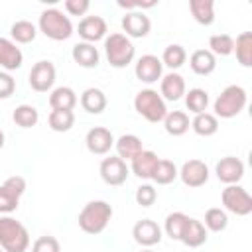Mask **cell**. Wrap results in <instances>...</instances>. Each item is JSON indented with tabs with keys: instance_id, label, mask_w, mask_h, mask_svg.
<instances>
[{
	"instance_id": "e0dca14e",
	"label": "cell",
	"mask_w": 252,
	"mask_h": 252,
	"mask_svg": "<svg viewBox=\"0 0 252 252\" xmlns=\"http://www.w3.org/2000/svg\"><path fill=\"white\" fill-rule=\"evenodd\" d=\"M24 63L22 49L8 37H0V67L6 71H16Z\"/></svg>"
},
{
	"instance_id": "9a60e30c",
	"label": "cell",
	"mask_w": 252,
	"mask_h": 252,
	"mask_svg": "<svg viewBox=\"0 0 252 252\" xmlns=\"http://www.w3.org/2000/svg\"><path fill=\"white\" fill-rule=\"evenodd\" d=\"M152 22L144 12H128L122 18V30L126 32V37H146L150 33Z\"/></svg>"
},
{
	"instance_id": "5b68a950",
	"label": "cell",
	"mask_w": 252,
	"mask_h": 252,
	"mask_svg": "<svg viewBox=\"0 0 252 252\" xmlns=\"http://www.w3.org/2000/svg\"><path fill=\"white\" fill-rule=\"evenodd\" d=\"M104 53L112 67L122 69L132 63L136 49H134L130 37H126L124 33H110L108 37H104Z\"/></svg>"
},
{
	"instance_id": "d4e9b609",
	"label": "cell",
	"mask_w": 252,
	"mask_h": 252,
	"mask_svg": "<svg viewBox=\"0 0 252 252\" xmlns=\"http://www.w3.org/2000/svg\"><path fill=\"white\" fill-rule=\"evenodd\" d=\"M108 100H106V94L100 91V89H87L83 94H81V106L89 112V114H100L104 108H106Z\"/></svg>"
},
{
	"instance_id": "f35d334b",
	"label": "cell",
	"mask_w": 252,
	"mask_h": 252,
	"mask_svg": "<svg viewBox=\"0 0 252 252\" xmlns=\"http://www.w3.org/2000/svg\"><path fill=\"white\" fill-rule=\"evenodd\" d=\"M18 203H20V195L16 191H12L8 185H0V213L2 215H8V213H14L18 209Z\"/></svg>"
},
{
	"instance_id": "7bdbcfd3",
	"label": "cell",
	"mask_w": 252,
	"mask_h": 252,
	"mask_svg": "<svg viewBox=\"0 0 252 252\" xmlns=\"http://www.w3.org/2000/svg\"><path fill=\"white\" fill-rule=\"evenodd\" d=\"M63 6L71 16H83L91 8V2L89 0H65Z\"/></svg>"
},
{
	"instance_id": "ffe728a7",
	"label": "cell",
	"mask_w": 252,
	"mask_h": 252,
	"mask_svg": "<svg viewBox=\"0 0 252 252\" xmlns=\"http://www.w3.org/2000/svg\"><path fill=\"white\" fill-rule=\"evenodd\" d=\"M71 55H73L75 63L81 65V67H85V69H93V67H96L98 61H100V55H98V49L94 47V43H87V41L77 43V45L73 47Z\"/></svg>"
},
{
	"instance_id": "e575fe53",
	"label": "cell",
	"mask_w": 252,
	"mask_h": 252,
	"mask_svg": "<svg viewBox=\"0 0 252 252\" xmlns=\"http://www.w3.org/2000/svg\"><path fill=\"white\" fill-rule=\"evenodd\" d=\"M209 51L217 57V55H230L234 51V37L228 33H215L209 37Z\"/></svg>"
},
{
	"instance_id": "d590c367",
	"label": "cell",
	"mask_w": 252,
	"mask_h": 252,
	"mask_svg": "<svg viewBox=\"0 0 252 252\" xmlns=\"http://www.w3.org/2000/svg\"><path fill=\"white\" fill-rule=\"evenodd\" d=\"M187 61V51L183 49V45H177V43H171L163 49V55H161V65H167L169 69H179L183 63Z\"/></svg>"
},
{
	"instance_id": "5bb4252c",
	"label": "cell",
	"mask_w": 252,
	"mask_h": 252,
	"mask_svg": "<svg viewBox=\"0 0 252 252\" xmlns=\"http://www.w3.org/2000/svg\"><path fill=\"white\" fill-rule=\"evenodd\" d=\"M132 236L142 246H154V244H159V240H161V228H159V224L156 220L142 219V220H138L134 224Z\"/></svg>"
},
{
	"instance_id": "44dd1931",
	"label": "cell",
	"mask_w": 252,
	"mask_h": 252,
	"mask_svg": "<svg viewBox=\"0 0 252 252\" xmlns=\"http://www.w3.org/2000/svg\"><path fill=\"white\" fill-rule=\"evenodd\" d=\"M179 242H183V244L189 246V248H197V246L205 244V242H207V228H205V224H203L201 220L189 217L187 226H185V230H183Z\"/></svg>"
},
{
	"instance_id": "83f0119b",
	"label": "cell",
	"mask_w": 252,
	"mask_h": 252,
	"mask_svg": "<svg viewBox=\"0 0 252 252\" xmlns=\"http://www.w3.org/2000/svg\"><path fill=\"white\" fill-rule=\"evenodd\" d=\"M163 126H165V132L169 136H183L191 122H189V116L181 110H173V112H167L165 118H163Z\"/></svg>"
},
{
	"instance_id": "4fadbf2b",
	"label": "cell",
	"mask_w": 252,
	"mask_h": 252,
	"mask_svg": "<svg viewBox=\"0 0 252 252\" xmlns=\"http://www.w3.org/2000/svg\"><path fill=\"white\" fill-rule=\"evenodd\" d=\"M161 71H163L161 59H159L158 55H152V53L142 55V57L138 59V63H136V69H134L138 81L148 83V85H152V83H156L158 79H161Z\"/></svg>"
},
{
	"instance_id": "b9f144b4",
	"label": "cell",
	"mask_w": 252,
	"mask_h": 252,
	"mask_svg": "<svg viewBox=\"0 0 252 252\" xmlns=\"http://www.w3.org/2000/svg\"><path fill=\"white\" fill-rule=\"evenodd\" d=\"M16 91V81L10 73L0 71V98H10Z\"/></svg>"
},
{
	"instance_id": "2e32d148",
	"label": "cell",
	"mask_w": 252,
	"mask_h": 252,
	"mask_svg": "<svg viewBox=\"0 0 252 252\" xmlns=\"http://www.w3.org/2000/svg\"><path fill=\"white\" fill-rule=\"evenodd\" d=\"M106 22L100 16H85L79 22V35L87 43H94L102 37H106Z\"/></svg>"
},
{
	"instance_id": "7c38bea8",
	"label": "cell",
	"mask_w": 252,
	"mask_h": 252,
	"mask_svg": "<svg viewBox=\"0 0 252 252\" xmlns=\"http://www.w3.org/2000/svg\"><path fill=\"white\" fill-rule=\"evenodd\" d=\"M217 177L226 183V185H236L242 177H244V163L242 159L234 158V156H226V158H220L217 161Z\"/></svg>"
},
{
	"instance_id": "ac0fdd59",
	"label": "cell",
	"mask_w": 252,
	"mask_h": 252,
	"mask_svg": "<svg viewBox=\"0 0 252 252\" xmlns=\"http://www.w3.org/2000/svg\"><path fill=\"white\" fill-rule=\"evenodd\" d=\"M159 158L152 150H142L134 159H132V173L140 179H152V173L158 165Z\"/></svg>"
},
{
	"instance_id": "ab89813d",
	"label": "cell",
	"mask_w": 252,
	"mask_h": 252,
	"mask_svg": "<svg viewBox=\"0 0 252 252\" xmlns=\"http://www.w3.org/2000/svg\"><path fill=\"white\" fill-rule=\"evenodd\" d=\"M156 199H158V193H156V189L152 185L144 183V185H140L136 189V203L140 207H152L156 203Z\"/></svg>"
},
{
	"instance_id": "8fae6325",
	"label": "cell",
	"mask_w": 252,
	"mask_h": 252,
	"mask_svg": "<svg viewBox=\"0 0 252 252\" xmlns=\"http://www.w3.org/2000/svg\"><path fill=\"white\" fill-rule=\"evenodd\" d=\"M177 175L187 187H203L209 181V167L201 159H189L181 165Z\"/></svg>"
},
{
	"instance_id": "f1b7e54d",
	"label": "cell",
	"mask_w": 252,
	"mask_h": 252,
	"mask_svg": "<svg viewBox=\"0 0 252 252\" xmlns=\"http://www.w3.org/2000/svg\"><path fill=\"white\" fill-rule=\"evenodd\" d=\"M234 53L242 67H252V33L242 32L234 39Z\"/></svg>"
},
{
	"instance_id": "1f68e13d",
	"label": "cell",
	"mask_w": 252,
	"mask_h": 252,
	"mask_svg": "<svg viewBox=\"0 0 252 252\" xmlns=\"http://www.w3.org/2000/svg\"><path fill=\"white\" fill-rule=\"evenodd\" d=\"M185 106L193 114H201L209 106V93L205 89H191L185 93Z\"/></svg>"
},
{
	"instance_id": "ee69618b",
	"label": "cell",
	"mask_w": 252,
	"mask_h": 252,
	"mask_svg": "<svg viewBox=\"0 0 252 252\" xmlns=\"http://www.w3.org/2000/svg\"><path fill=\"white\" fill-rule=\"evenodd\" d=\"M2 148H4V132L0 130V150H2Z\"/></svg>"
},
{
	"instance_id": "484cf974",
	"label": "cell",
	"mask_w": 252,
	"mask_h": 252,
	"mask_svg": "<svg viewBox=\"0 0 252 252\" xmlns=\"http://www.w3.org/2000/svg\"><path fill=\"white\" fill-rule=\"evenodd\" d=\"M191 16L201 26H211L215 22V2L213 0H191L189 2Z\"/></svg>"
},
{
	"instance_id": "7402d4cb",
	"label": "cell",
	"mask_w": 252,
	"mask_h": 252,
	"mask_svg": "<svg viewBox=\"0 0 252 252\" xmlns=\"http://www.w3.org/2000/svg\"><path fill=\"white\" fill-rule=\"evenodd\" d=\"M189 65L193 69V73L197 75H211L217 69V57L209 51V49H197L191 53L189 57Z\"/></svg>"
},
{
	"instance_id": "8d00e7d4",
	"label": "cell",
	"mask_w": 252,
	"mask_h": 252,
	"mask_svg": "<svg viewBox=\"0 0 252 252\" xmlns=\"http://www.w3.org/2000/svg\"><path fill=\"white\" fill-rule=\"evenodd\" d=\"M175 177H177V167L169 159H159L152 173V179L158 185H169L171 181H175Z\"/></svg>"
},
{
	"instance_id": "277c9868",
	"label": "cell",
	"mask_w": 252,
	"mask_h": 252,
	"mask_svg": "<svg viewBox=\"0 0 252 252\" xmlns=\"http://www.w3.org/2000/svg\"><path fill=\"white\" fill-rule=\"evenodd\" d=\"M248 94L240 85H228L215 100V116L217 118H234L246 106Z\"/></svg>"
},
{
	"instance_id": "836d02e7",
	"label": "cell",
	"mask_w": 252,
	"mask_h": 252,
	"mask_svg": "<svg viewBox=\"0 0 252 252\" xmlns=\"http://www.w3.org/2000/svg\"><path fill=\"white\" fill-rule=\"evenodd\" d=\"M47 122L53 132H69L75 124V114L73 110H51Z\"/></svg>"
},
{
	"instance_id": "60d3db41",
	"label": "cell",
	"mask_w": 252,
	"mask_h": 252,
	"mask_svg": "<svg viewBox=\"0 0 252 252\" xmlns=\"http://www.w3.org/2000/svg\"><path fill=\"white\" fill-rule=\"evenodd\" d=\"M32 252H61V246H59V240L55 236H39L33 246H32Z\"/></svg>"
},
{
	"instance_id": "d6a6232c",
	"label": "cell",
	"mask_w": 252,
	"mask_h": 252,
	"mask_svg": "<svg viewBox=\"0 0 252 252\" xmlns=\"http://www.w3.org/2000/svg\"><path fill=\"white\" fill-rule=\"evenodd\" d=\"M12 120H14L20 128H32V126L37 124L39 112H37V108L32 106V104H20V106H16V110H14V114H12Z\"/></svg>"
},
{
	"instance_id": "cb8c5ba5",
	"label": "cell",
	"mask_w": 252,
	"mask_h": 252,
	"mask_svg": "<svg viewBox=\"0 0 252 252\" xmlns=\"http://www.w3.org/2000/svg\"><path fill=\"white\" fill-rule=\"evenodd\" d=\"M77 104V94L71 87H57L49 94L51 110H73Z\"/></svg>"
},
{
	"instance_id": "30bf717a",
	"label": "cell",
	"mask_w": 252,
	"mask_h": 252,
	"mask_svg": "<svg viewBox=\"0 0 252 252\" xmlns=\"http://www.w3.org/2000/svg\"><path fill=\"white\" fill-rule=\"evenodd\" d=\"M85 144H87V150L94 156H104L110 152V148L114 146V136L108 128L104 126H94L87 132L85 136Z\"/></svg>"
},
{
	"instance_id": "603a6c76",
	"label": "cell",
	"mask_w": 252,
	"mask_h": 252,
	"mask_svg": "<svg viewBox=\"0 0 252 252\" xmlns=\"http://www.w3.org/2000/svg\"><path fill=\"white\" fill-rule=\"evenodd\" d=\"M114 146H116V154H118V158L120 159H134L144 148H142V140L136 136V134H122L116 142H114Z\"/></svg>"
},
{
	"instance_id": "9c48e42d",
	"label": "cell",
	"mask_w": 252,
	"mask_h": 252,
	"mask_svg": "<svg viewBox=\"0 0 252 252\" xmlns=\"http://www.w3.org/2000/svg\"><path fill=\"white\" fill-rule=\"evenodd\" d=\"M100 177L106 185H122L128 179V165L118 156L104 158L100 161Z\"/></svg>"
},
{
	"instance_id": "6da1fadb",
	"label": "cell",
	"mask_w": 252,
	"mask_h": 252,
	"mask_svg": "<svg viewBox=\"0 0 252 252\" xmlns=\"http://www.w3.org/2000/svg\"><path fill=\"white\" fill-rule=\"evenodd\" d=\"M112 219V207L106 201H89L79 213V226L87 234H100Z\"/></svg>"
},
{
	"instance_id": "3957f363",
	"label": "cell",
	"mask_w": 252,
	"mask_h": 252,
	"mask_svg": "<svg viewBox=\"0 0 252 252\" xmlns=\"http://www.w3.org/2000/svg\"><path fill=\"white\" fill-rule=\"evenodd\" d=\"M37 26H39V32L45 37L53 39V41H65V39H69L73 35V24H71V20L61 10H57V8L43 10L39 14Z\"/></svg>"
},
{
	"instance_id": "d6986e66",
	"label": "cell",
	"mask_w": 252,
	"mask_h": 252,
	"mask_svg": "<svg viewBox=\"0 0 252 252\" xmlns=\"http://www.w3.org/2000/svg\"><path fill=\"white\" fill-rule=\"evenodd\" d=\"M161 98L165 100H179L185 94V79L179 73H167L165 77H161Z\"/></svg>"
},
{
	"instance_id": "4dcf8cb0",
	"label": "cell",
	"mask_w": 252,
	"mask_h": 252,
	"mask_svg": "<svg viewBox=\"0 0 252 252\" xmlns=\"http://www.w3.org/2000/svg\"><path fill=\"white\" fill-rule=\"evenodd\" d=\"M10 33H12V39H14L16 43H30V41L35 39L37 30H35V26H33L32 22H28V20H18V22L12 24Z\"/></svg>"
},
{
	"instance_id": "8992f818",
	"label": "cell",
	"mask_w": 252,
	"mask_h": 252,
	"mask_svg": "<svg viewBox=\"0 0 252 252\" xmlns=\"http://www.w3.org/2000/svg\"><path fill=\"white\" fill-rule=\"evenodd\" d=\"M134 108L140 116H144L148 122L158 124L163 122L167 108H165V100L161 98V94H158V91L154 89H144L136 94L134 98Z\"/></svg>"
},
{
	"instance_id": "bcb514c9",
	"label": "cell",
	"mask_w": 252,
	"mask_h": 252,
	"mask_svg": "<svg viewBox=\"0 0 252 252\" xmlns=\"http://www.w3.org/2000/svg\"><path fill=\"white\" fill-rule=\"evenodd\" d=\"M0 252H4V250H2V248H0Z\"/></svg>"
},
{
	"instance_id": "f6af8a7d",
	"label": "cell",
	"mask_w": 252,
	"mask_h": 252,
	"mask_svg": "<svg viewBox=\"0 0 252 252\" xmlns=\"http://www.w3.org/2000/svg\"><path fill=\"white\" fill-rule=\"evenodd\" d=\"M142 252H154V250H142Z\"/></svg>"
},
{
	"instance_id": "f546056e",
	"label": "cell",
	"mask_w": 252,
	"mask_h": 252,
	"mask_svg": "<svg viewBox=\"0 0 252 252\" xmlns=\"http://www.w3.org/2000/svg\"><path fill=\"white\" fill-rule=\"evenodd\" d=\"M187 220H189V217H187L185 213H181V211L169 213V215L165 217V224H163L165 234H167L171 240H181V234H183V230H185V226H187Z\"/></svg>"
},
{
	"instance_id": "52a82bcc",
	"label": "cell",
	"mask_w": 252,
	"mask_h": 252,
	"mask_svg": "<svg viewBox=\"0 0 252 252\" xmlns=\"http://www.w3.org/2000/svg\"><path fill=\"white\" fill-rule=\"evenodd\" d=\"M220 201L224 205V209L236 217H246L252 213V197L248 195V191L244 187L236 185H226L220 193Z\"/></svg>"
},
{
	"instance_id": "4316f807",
	"label": "cell",
	"mask_w": 252,
	"mask_h": 252,
	"mask_svg": "<svg viewBox=\"0 0 252 252\" xmlns=\"http://www.w3.org/2000/svg\"><path fill=\"white\" fill-rule=\"evenodd\" d=\"M191 128L197 136H203V138H209V136H215L217 130H219V118L211 112H201V114H195V118L191 120Z\"/></svg>"
},
{
	"instance_id": "ba28073f",
	"label": "cell",
	"mask_w": 252,
	"mask_h": 252,
	"mask_svg": "<svg viewBox=\"0 0 252 252\" xmlns=\"http://www.w3.org/2000/svg\"><path fill=\"white\" fill-rule=\"evenodd\" d=\"M55 83V65L51 61H37L30 71V87L35 93H47Z\"/></svg>"
},
{
	"instance_id": "7a4b0ae2",
	"label": "cell",
	"mask_w": 252,
	"mask_h": 252,
	"mask_svg": "<svg viewBox=\"0 0 252 252\" xmlns=\"http://www.w3.org/2000/svg\"><path fill=\"white\" fill-rule=\"evenodd\" d=\"M28 246H30L28 228L12 217H0V248L4 252H26Z\"/></svg>"
},
{
	"instance_id": "74e56055",
	"label": "cell",
	"mask_w": 252,
	"mask_h": 252,
	"mask_svg": "<svg viewBox=\"0 0 252 252\" xmlns=\"http://www.w3.org/2000/svg\"><path fill=\"white\" fill-rule=\"evenodd\" d=\"M205 228L207 230H213V232H222L226 226H228V217L222 209L219 207H213L205 213Z\"/></svg>"
}]
</instances>
